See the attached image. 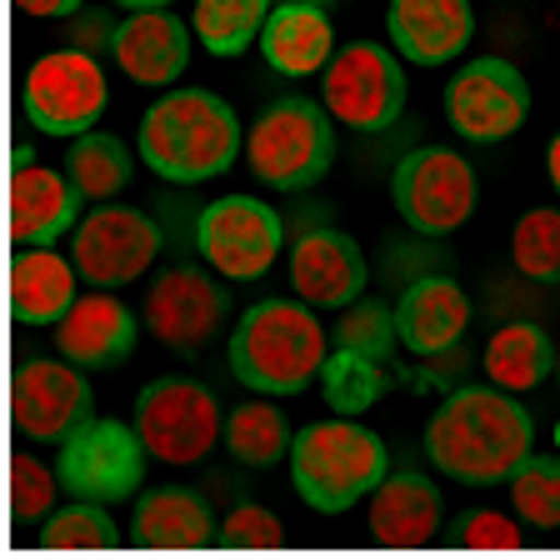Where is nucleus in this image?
<instances>
[{
	"instance_id": "nucleus-36",
	"label": "nucleus",
	"mask_w": 560,
	"mask_h": 560,
	"mask_svg": "<svg viewBox=\"0 0 560 560\" xmlns=\"http://www.w3.org/2000/svg\"><path fill=\"white\" fill-rule=\"evenodd\" d=\"M215 540L231 550H276V546H285V525L266 505H235L221 521V536Z\"/></svg>"
},
{
	"instance_id": "nucleus-23",
	"label": "nucleus",
	"mask_w": 560,
	"mask_h": 560,
	"mask_svg": "<svg viewBox=\"0 0 560 560\" xmlns=\"http://www.w3.org/2000/svg\"><path fill=\"white\" fill-rule=\"evenodd\" d=\"M256 46L276 75L301 81V75H315V70L330 66L336 25H330V11H320V5H270Z\"/></svg>"
},
{
	"instance_id": "nucleus-5",
	"label": "nucleus",
	"mask_w": 560,
	"mask_h": 560,
	"mask_svg": "<svg viewBox=\"0 0 560 560\" xmlns=\"http://www.w3.org/2000/svg\"><path fill=\"white\" fill-rule=\"evenodd\" d=\"M336 161V120L311 95H280L245 130V165L276 190H311Z\"/></svg>"
},
{
	"instance_id": "nucleus-29",
	"label": "nucleus",
	"mask_w": 560,
	"mask_h": 560,
	"mask_svg": "<svg viewBox=\"0 0 560 560\" xmlns=\"http://www.w3.org/2000/svg\"><path fill=\"white\" fill-rule=\"evenodd\" d=\"M270 5L276 0H196L190 31L200 35V50L235 60L260 40V25H266Z\"/></svg>"
},
{
	"instance_id": "nucleus-8",
	"label": "nucleus",
	"mask_w": 560,
	"mask_h": 560,
	"mask_svg": "<svg viewBox=\"0 0 560 560\" xmlns=\"http://www.w3.org/2000/svg\"><path fill=\"white\" fill-rule=\"evenodd\" d=\"M320 105L350 130H385L406 110V70L390 46L350 40L320 70Z\"/></svg>"
},
{
	"instance_id": "nucleus-31",
	"label": "nucleus",
	"mask_w": 560,
	"mask_h": 560,
	"mask_svg": "<svg viewBox=\"0 0 560 560\" xmlns=\"http://www.w3.org/2000/svg\"><path fill=\"white\" fill-rule=\"evenodd\" d=\"M511 260L525 280L560 285V206L525 210L511 231Z\"/></svg>"
},
{
	"instance_id": "nucleus-10",
	"label": "nucleus",
	"mask_w": 560,
	"mask_h": 560,
	"mask_svg": "<svg viewBox=\"0 0 560 560\" xmlns=\"http://www.w3.org/2000/svg\"><path fill=\"white\" fill-rule=\"evenodd\" d=\"M145 441L136 435V425L126 420H101L95 416L91 425L60 441V455H56V476H60V490L81 495V501H126L136 495L140 480H145Z\"/></svg>"
},
{
	"instance_id": "nucleus-7",
	"label": "nucleus",
	"mask_w": 560,
	"mask_h": 560,
	"mask_svg": "<svg viewBox=\"0 0 560 560\" xmlns=\"http://www.w3.org/2000/svg\"><path fill=\"white\" fill-rule=\"evenodd\" d=\"M476 171L460 151L445 145H416L390 171V200H396L400 221L416 235H451L470 221L476 210Z\"/></svg>"
},
{
	"instance_id": "nucleus-35",
	"label": "nucleus",
	"mask_w": 560,
	"mask_h": 560,
	"mask_svg": "<svg viewBox=\"0 0 560 560\" xmlns=\"http://www.w3.org/2000/svg\"><path fill=\"white\" fill-rule=\"evenodd\" d=\"M56 490H60V476L56 466H40V455L21 451L11 460V511L15 521H46L56 511Z\"/></svg>"
},
{
	"instance_id": "nucleus-32",
	"label": "nucleus",
	"mask_w": 560,
	"mask_h": 560,
	"mask_svg": "<svg viewBox=\"0 0 560 560\" xmlns=\"http://www.w3.org/2000/svg\"><path fill=\"white\" fill-rule=\"evenodd\" d=\"M330 346L385 365L390 355H396V346H400L396 305H385V301H350L346 311H340L336 330H330Z\"/></svg>"
},
{
	"instance_id": "nucleus-37",
	"label": "nucleus",
	"mask_w": 560,
	"mask_h": 560,
	"mask_svg": "<svg viewBox=\"0 0 560 560\" xmlns=\"http://www.w3.org/2000/svg\"><path fill=\"white\" fill-rule=\"evenodd\" d=\"M521 525L505 521L501 511H470L460 521V546H476V550H515L521 546Z\"/></svg>"
},
{
	"instance_id": "nucleus-27",
	"label": "nucleus",
	"mask_w": 560,
	"mask_h": 560,
	"mask_svg": "<svg viewBox=\"0 0 560 560\" xmlns=\"http://www.w3.org/2000/svg\"><path fill=\"white\" fill-rule=\"evenodd\" d=\"M66 175H70V186L81 190V200H95V206H105V200L120 196V190L136 180V155L126 151V140H120V136L85 130V136L70 140Z\"/></svg>"
},
{
	"instance_id": "nucleus-34",
	"label": "nucleus",
	"mask_w": 560,
	"mask_h": 560,
	"mask_svg": "<svg viewBox=\"0 0 560 560\" xmlns=\"http://www.w3.org/2000/svg\"><path fill=\"white\" fill-rule=\"evenodd\" d=\"M505 486H511V505L525 525L560 530V460L556 455H525Z\"/></svg>"
},
{
	"instance_id": "nucleus-38",
	"label": "nucleus",
	"mask_w": 560,
	"mask_h": 560,
	"mask_svg": "<svg viewBox=\"0 0 560 560\" xmlns=\"http://www.w3.org/2000/svg\"><path fill=\"white\" fill-rule=\"evenodd\" d=\"M66 40L75 50H85V56H101V50H110V40H116V21L105 11H75Z\"/></svg>"
},
{
	"instance_id": "nucleus-3",
	"label": "nucleus",
	"mask_w": 560,
	"mask_h": 560,
	"mask_svg": "<svg viewBox=\"0 0 560 560\" xmlns=\"http://www.w3.org/2000/svg\"><path fill=\"white\" fill-rule=\"evenodd\" d=\"M326 355L330 336L305 301H256L241 311L225 346L231 375L256 396H301L311 381H320Z\"/></svg>"
},
{
	"instance_id": "nucleus-12",
	"label": "nucleus",
	"mask_w": 560,
	"mask_h": 560,
	"mask_svg": "<svg viewBox=\"0 0 560 560\" xmlns=\"http://www.w3.org/2000/svg\"><path fill=\"white\" fill-rule=\"evenodd\" d=\"M525 116H530V81L505 56L466 60L445 85V120L455 126V136L480 145L515 136Z\"/></svg>"
},
{
	"instance_id": "nucleus-22",
	"label": "nucleus",
	"mask_w": 560,
	"mask_h": 560,
	"mask_svg": "<svg viewBox=\"0 0 560 560\" xmlns=\"http://www.w3.org/2000/svg\"><path fill=\"white\" fill-rule=\"evenodd\" d=\"M441 486L416 470H400V476H385L381 486L371 490V536L381 546H396V550H416V546H431L441 536Z\"/></svg>"
},
{
	"instance_id": "nucleus-13",
	"label": "nucleus",
	"mask_w": 560,
	"mask_h": 560,
	"mask_svg": "<svg viewBox=\"0 0 560 560\" xmlns=\"http://www.w3.org/2000/svg\"><path fill=\"white\" fill-rule=\"evenodd\" d=\"M280 215L256 196H221L200 210L196 245L206 266L225 280H260L280 256Z\"/></svg>"
},
{
	"instance_id": "nucleus-15",
	"label": "nucleus",
	"mask_w": 560,
	"mask_h": 560,
	"mask_svg": "<svg viewBox=\"0 0 560 560\" xmlns=\"http://www.w3.org/2000/svg\"><path fill=\"white\" fill-rule=\"evenodd\" d=\"M145 330L165 350H200L225 330L231 320V291L221 280H210L200 266H171L145 291Z\"/></svg>"
},
{
	"instance_id": "nucleus-16",
	"label": "nucleus",
	"mask_w": 560,
	"mask_h": 560,
	"mask_svg": "<svg viewBox=\"0 0 560 560\" xmlns=\"http://www.w3.org/2000/svg\"><path fill=\"white\" fill-rule=\"evenodd\" d=\"M365 280H371V266L361 256V241L336 225L305 231L291 245V285L315 311H346L350 301H361Z\"/></svg>"
},
{
	"instance_id": "nucleus-26",
	"label": "nucleus",
	"mask_w": 560,
	"mask_h": 560,
	"mask_svg": "<svg viewBox=\"0 0 560 560\" xmlns=\"http://www.w3.org/2000/svg\"><path fill=\"white\" fill-rule=\"evenodd\" d=\"M486 375L490 385L501 390H536L540 381L556 375V340H550L546 326H530V320H511L495 336L486 340Z\"/></svg>"
},
{
	"instance_id": "nucleus-25",
	"label": "nucleus",
	"mask_w": 560,
	"mask_h": 560,
	"mask_svg": "<svg viewBox=\"0 0 560 560\" xmlns=\"http://www.w3.org/2000/svg\"><path fill=\"white\" fill-rule=\"evenodd\" d=\"M130 536H136V546H151V550H206L221 530H215V515H210V505L200 501L196 490L161 486V490H145L136 501Z\"/></svg>"
},
{
	"instance_id": "nucleus-42",
	"label": "nucleus",
	"mask_w": 560,
	"mask_h": 560,
	"mask_svg": "<svg viewBox=\"0 0 560 560\" xmlns=\"http://www.w3.org/2000/svg\"><path fill=\"white\" fill-rule=\"evenodd\" d=\"M276 5H320V11H330V5H340V0H276Z\"/></svg>"
},
{
	"instance_id": "nucleus-40",
	"label": "nucleus",
	"mask_w": 560,
	"mask_h": 560,
	"mask_svg": "<svg viewBox=\"0 0 560 560\" xmlns=\"http://www.w3.org/2000/svg\"><path fill=\"white\" fill-rule=\"evenodd\" d=\"M546 175H550V186H556V196H560V130H556V140H550V151H546Z\"/></svg>"
},
{
	"instance_id": "nucleus-28",
	"label": "nucleus",
	"mask_w": 560,
	"mask_h": 560,
	"mask_svg": "<svg viewBox=\"0 0 560 560\" xmlns=\"http://www.w3.org/2000/svg\"><path fill=\"white\" fill-rule=\"evenodd\" d=\"M225 451L241 460V466H276L280 455H291V420H285V410L270 406V400H245V406H235L231 416H225Z\"/></svg>"
},
{
	"instance_id": "nucleus-18",
	"label": "nucleus",
	"mask_w": 560,
	"mask_h": 560,
	"mask_svg": "<svg viewBox=\"0 0 560 560\" xmlns=\"http://www.w3.org/2000/svg\"><path fill=\"white\" fill-rule=\"evenodd\" d=\"M110 56L136 85L171 91L190 66V25L171 11H130L116 25Z\"/></svg>"
},
{
	"instance_id": "nucleus-14",
	"label": "nucleus",
	"mask_w": 560,
	"mask_h": 560,
	"mask_svg": "<svg viewBox=\"0 0 560 560\" xmlns=\"http://www.w3.org/2000/svg\"><path fill=\"white\" fill-rule=\"evenodd\" d=\"M11 420L25 441L60 445L95 420L91 381L75 361H21L11 381Z\"/></svg>"
},
{
	"instance_id": "nucleus-6",
	"label": "nucleus",
	"mask_w": 560,
	"mask_h": 560,
	"mask_svg": "<svg viewBox=\"0 0 560 560\" xmlns=\"http://www.w3.org/2000/svg\"><path fill=\"white\" fill-rule=\"evenodd\" d=\"M130 425L145 441L151 460H165V466H196L225 435L221 400L190 375H161V381L140 385Z\"/></svg>"
},
{
	"instance_id": "nucleus-17",
	"label": "nucleus",
	"mask_w": 560,
	"mask_h": 560,
	"mask_svg": "<svg viewBox=\"0 0 560 560\" xmlns=\"http://www.w3.org/2000/svg\"><path fill=\"white\" fill-rule=\"evenodd\" d=\"M136 340H140V320L130 315V305L110 291L81 295L56 326L60 355L75 361L81 371H110V365L130 361Z\"/></svg>"
},
{
	"instance_id": "nucleus-2",
	"label": "nucleus",
	"mask_w": 560,
	"mask_h": 560,
	"mask_svg": "<svg viewBox=\"0 0 560 560\" xmlns=\"http://www.w3.org/2000/svg\"><path fill=\"white\" fill-rule=\"evenodd\" d=\"M136 151L171 186H200L241 161V116L206 85H171L140 116Z\"/></svg>"
},
{
	"instance_id": "nucleus-4",
	"label": "nucleus",
	"mask_w": 560,
	"mask_h": 560,
	"mask_svg": "<svg viewBox=\"0 0 560 560\" xmlns=\"http://www.w3.org/2000/svg\"><path fill=\"white\" fill-rule=\"evenodd\" d=\"M291 480L311 511L340 515L355 501H365L385 476H390V455L375 431H365L355 416L315 420L291 441Z\"/></svg>"
},
{
	"instance_id": "nucleus-44",
	"label": "nucleus",
	"mask_w": 560,
	"mask_h": 560,
	"mask_svg": "<svg viewBox=\"0 0 560 560\" xmlns=\"http://www.w3.org/2000/svg\"><path fill=\"white\" fill-rule=\"evenodd\" d=\"M556 371H560V355H556Z\"/></svg>"
},
{
	"instance_id": "nucleus-20",
	"label": "nucleus",
	"mask_w": 560,
	"mask_h": 560,
	"mask_svg": "<svg viewBox=\"0 0 560 560\" xmlns=\"http://www.w3.org/2000/svg\"><path fill=\"white\" fill-rule=\"evenodd\" d=\"M466 326H470V295L451 276H420L400 291L396 330H400V346L410 355H420V361L445 355L455 340L466 336Z\"/></svg>"
},
{
	"instance_id": "nucleus-24",
	"label": "nucleus",
	"mask_w": 560,
	"mask_h": 560,
	"mask_svg": "<svg viewBox=\"0 0 560 560\" xmlns=\"http://www.w3.org/2000/svg\"><path fill=\"white\" fill-rule=\"evenodd\" d=\"M75 260L56 256L50 245H21L11 260V311L21 326H60V315L81 301Z\"/></svg>"
},
{
	"instance_id": "nucleus-39",
	"label": "nucleus",
	"mask_w": 560,
	"mask_h": 560,
	"mask_svg": "<svg viewBox=\"0 0 560 560\" xmlns=\"http://www.w3.org/2000/svg\"><path fill=\"white\" fill-rule=\"evenodd\" d=\"M15 11L35 21H70L75 11H85V0H15Z\"/></svg>"
},
{
	"instance_id": "nucleus-9",
	"label": "nucleus",
	"mask_w": 560,
	"mask_h": 560,
	"mask_svg": "<svg viewBox=\"0 0 560 560\" xmlns=\"http://www.w3.org/2000/svg\"><path fill=\"white\" fill-rule=\"evenodd\" d=\"M105 70L95 56L85 50L66 46V50H50L40 56L21 81V116L31 130L40 136H60V140H75L85 130H95L105 110Z\"/></svg>"
},
{
	"instance_id": "nucleus-30",
	"label": "nucleus",
	"mask_w": 560,
	"mask_h": 560,
	"mask_svg": "<svg viewBox=\"0 0 560 560\" xmlns=\"http://www.w3.org/2000/svg\"><path fill=\"white\" fill-rule=\"evenodd\" d=\"M320 390H326V406L336 416H361L390 390V375H385L381 361H365V355L330 346L326 365H320Z\"/></svg>"
},
{
	"instance_id": "nucleus-33",
	"label": "nucleus",
	"mask_w": 560,
	"mask_h": 560,
	"mask_svg": "<svg viewBox=\"0 0 560 560\" xmlns=\"http://www.w3.org/2000/svg\"><path fill=\"white\" fill-rule=\"evenodd\" d=\"M35 540L46 550H110V546H120V530H116V521L105 515L101 501L70 495V505L46 515V525H40Z\"/></svg>"
},
{
	"instance_id": "nucleus-1",
	"label": "nucleus",
	"mask_w": 560,
	"mask_h": 560,
	"mask_svg": "<svg viewBox=\"0 0 560 560\" xmlns=\"http://www.w3.org/2000/svg\"><path fill=\"white\" fill-rule=\"evenodd\" d=\"M536 416L501 385H460L425 420V455L445 480L460 486H501L530 455Z\"/></svg>"
},
{
	"instance_id": "nucleus-43",
	"label": "nucleus",
	"mask_w": 560,
	"mask_h": 560,
	"mask_svg": "<svg viewBox=\"0 0 560 560\" xmlns=\"http://www.w3.org/2000/svg\"><path fill=\"white\" fill-rule=\"evenodd\" d=\"M556 451H560V420H556Z\"/></svg>"
},
{
	"instance_id": "nucleus-11",
	"label": "nucleus",
	"mask_w": 560,
	"mask_h": 560,
	"mask_svg": "<svg viewBox=\"0 0 560 560\" xmlns=\"http://www.w3.org/2000/svg\"><path fill=\"white\" fill-rule=\"evenodd\" d=\"M161 256V225L136 206H95L70 231V260L95 291H126Z\"/></svg>"
},
{
	"instance_id": "nucleus-21",
	"label": "nucleus",
	"mask_w": 560,
	"mask_h": 560,
	"mask_svg": "<svg viewBox=\"0 0 560 560\" xmlns=\"http://www.w3.org/2000/svg\"><path fill=\"white\" fill-rule=\"evenodd\" d=\"M81 225V190L66 171L50 165H15L11 175V241L50 245Z\"/></svg>"
},
{
	"instance_id": "nucleus-41",
	"label": "nucleus",
	"mask_w": 560,
	"mask_h": 560,
	"mask_svg": "<svg viewBox=\"0 0 560 560\" xmlns=\"http://www.w3.org/2000/svg\"><path fill=\"white\" fill-rule=\"evenodd\" d=\"M120 11H171V0H116Z\"/></svg>"
},
{
	"instance_id": "nucleus-19",
	"label": "nucleus",
	"mask_w": 560,
	"mask_h": 560,
	"mask_svg": "<svg viewBox=\"0 0 560 560\" xmlns=\"http://www.w3.org/2000/svg\"><path fill=\"white\" fill-rule=\"evenodd\" d=\"M385 35L410 66H445L470 46L476 11L470 0H390Z\"/></svg>"
}]
</instances>
